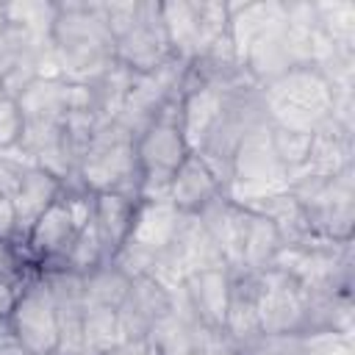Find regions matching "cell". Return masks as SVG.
I'll return each instance as SVG.
<instances>
[{
	"mask_svg": "<svg viewBox=\"0 0 355 355\" xmlns=\"http://www.w3.org/2000/svg\"><path fill=\"white\" fill-rule=\"evenodd\" d=\"M28 164H33V161L19 147H11V150L0 153V197L11 200V194L17 191L19 178H22Z\"/></svg>",
	"mask_w": 355,
	"mask_h": 355,
	"instance_id": "d4e9b609",
	"label": "cell"
},
{
	"mask_svg": "<svg viewBox=\"0 0 355 355\" xmlns=\"http://www.w3.org/2000/svg\"><path fill=\"white\" fill-rule=\"evenodd\" d=\"M186 72H189V64L180 61V58H169L166 64H161V67L153 69V72H141V75L133 72L128 97H125V103H122V108H119V116H116L114 122H119L122 128H128V130L139 139V133H141L172 100L180 97Z\"/></svg>",
	"mask_w": 355,
	"mask_h": 355,
	"instance_id": "30bf717a",
	"label": "cell"
},
{
	"mask_svg": "<svg viewBox=\"0 0 355 355\" xmlns=\"http://www.w3.org/2000/svg\"><path fill=\"white\" fill-rule=\"evenodd\" d=\"M313 236L330 241H352L355 225V169L330 178H302L288 186Z\"/></svg>",
	"mask_w": 355,
	"mask_h": 355,
	"instance_id": "ba28073f",
	"label": "cell"
},
{
	"mask_svg": "<svg viewBox=\"0 0 355 355\" xmlns=\"http://www.w3.org/2000/svg\"><path fill=\"white\" fill-rule=\"evenodd\" d=\"M139 202L141 200H133L125 194H92V222H94L105 263H111L125 247Z\"/></svg>",
	"mask_w": 355,
	"mask_h": 355,
	"instance_id": "2e32d148",
	"label": "cell"
},
{
	"mask_svg": "<svg viewBox=\"0 0 355 355\" xmlns=\"http://www.w3.org/2000/svg\"><path fill=\"white\" fill-rule=\"evenodd\" d=\"M72 355H108V352H100V349H94V347H83V349H78V352H72Z\"/></svg>",
	"mask_w": 355,
	"mask_h": 355,
	"instance_id": "f546056e",
	"label": "cell"
},
{
	"mask_svg": "<svg viewBox=\"0 0 355 355\" xmlns=\"http://www.w3.org/2000/svg\"><path fill=\"white\" fill-rule=\"evenodd\" d=\"M28 280V277H25ZM25 280H17V277H0V319L11 313L14 302H17V294L19 288L25 286Z\"/></svg>",
	"mask_w": 355,
	"mask_h": 355,
	"instance_id": "484cf974",
	"label": "cell"
},
{
	"mask_svg": "<svg viewBox=\"0 0 355 355\" xmlns=\"http://www.w3.org/2000/svg\"><path fill=\"white\" fill-rule=\"evenodd\" d=\"M172 305H175V288H166L161 280L150 275L130 277L128 294L116 308L119 344L150 338L153 330L172 313Z\"/></svg>",
	"mask_w": 355,
	"mask_h": 355,
	"instance_id": "4fadbf2b",
	"label": "cell"
},
{
	"mask_svg": "<svg viewBox=\"0 0 355 355\" xmlns=\"http://www.w3.org/2000/svg\"><path fill=\"white\" fill-rule=\"evenodd\" d=\"M25 355H36V352H25Z\"/></svg>",
	"mask_w": 355,
	"mask_h": 355,
	"instance_id": "1f68e13d",
	"label": "cell"
},
{
	"mask_svg": "<svg viewBox=\"0 0 355 355\" xmlns=\"http://www.w3.org/2000/svg\"><path fill=\"white\" fill-rule=\"evenodd\" d=\"M161 22L175 58L191 61H239L230 39V8L227 3H161Z\"/></svg>",
	"mask_w": 355,
	"mask_h": 355,
	"instance_id": "3957f363",
	"label": "cell"
},
{
	"mask_svg": "<svg viewBox=\"0 0 355 355\" xmlns=\"http://www.w3.org/2000/svg\"><path fill=\"white\" fill-rule=\"evenodd\" d=\"M0 239H14V208L6 197H0Z\"/></svg>",
	"mask_w": 355,
	"mask_h": 355,
	"instance_id": "f1b7e54d",
	"label": "cell"
},
{
	"mask_svg": "<svg viewBox=\"0 0 355 355\" xmlns=\"http://www.w3.org/2000/svg\"><path fill=\"white\" fill-rule=\"evenodd\" d=\"M105 17L114 36V58L125 69L141 75L175 58L161 22V3H105Z\"/></svg>",
	"mask_w": 355,
	"mask_h": 355,
	"instance_id": "5b68a950",
	"label": "cell"
},
{
	"mask_svg": "<svg viewBox=\"0 0 355 355\" xmlns=\"http://www.w3.org/2000/svg\"><path fill=\"white\" fill-rule=\"evenodd\" d=\"M103 263H105V258H103V247H100L94 222L89 219V222L83 225V230L78 233V239H75L69 255L64 258L61 269H67V272H78V275H89V272H94V269L103 266Z\"/></svg>",
	"mask_w": 355,
	"mask_h": 355,
	"instance_id": "7402d4cb",
	"label": "cell"
},
{
	"mask_svg": "<svg viewBox=\"0 0 355 355\" xmlns=\"http://www.w3.org/2000/svg\"><path fill=\"white\" fill-rule=\"evenodd\" d=\"M261 105L272 128L313 136L336 116V89L319 67L302 64L261 83Z\"/></svg>",
	"mask_w": 355,
	"mask_h": 355,
	"instance_id": "7a4b0ae2",
	"label": "cell"
},
{
	"mask_svg": "<svg viewBox=\"0 0 355 355\" xmlns=\"http://www.w3.org/2000/svg\"><path fill=\"white\" fill-rule=\"evenodd\" d=\"M75 183L89 194H125L141 200L136 136L119 122H97L80 153Z\"/></svg>",
	"mask_w": 355,
	"mask_h": 355,
	"instance_id": "277c9868",
	"label": "cell"
},
{
	"mask_svg": "<svg viewBox=\"0 0 355 355\" xmlns=\"http://www.w3.org/2000/svg\"><path fill=\"white\" fill-rule=\"evenodd\" d=\"M219 194H222L219 180L205 166V161L200 155H194V153L186 155V161L178 166V172L169 180V189H166V200L180 214H200Z\"/></svg>",
	"mask_w": 355,
	"mask_h": 355,
	"instance_id": "ac0fdd59",
	"label": "cell"
},
{
	"mask_svg": "<svg viewBox=\"0 0 355 355\" xmlns=\"http://www.w3.org/2000/svg\"><path fill=\"white\" fill-rule=\"evenodd\" d=\"M141 169V197H166L169 180L189 155L180 125V97L172 100L136 139Z\"/></svg>",
	"mask_w": 355,
	"mask_h": 355,
	"instance_id": "9c48e42d",
	"label": "cell"
},
{
	"mask_svg": "<svg viewBox=\"0 0 355 355\" xmlns=\"http://www.w3.org/2000/svg\"><path fill=\"white\" fill-rule=\"evenodd\" d=\"M189 355H241V344L225 327H211L197 319L191 327Z\"/></svg>",
	"mask_w": 355,
	"mask_h": 355,
	"instance_id": "603a6c76",
	"label": "cell"
},
{
	"mask_svg": "<svg viewBox=\"0 0 355 355\" xmlns=\"http://www.w3.org/2000/svg\"><path fill=\"white\" fill-rule=\"evenodd\" d=\"M8 22V17H6V3H0V28Z\"/></svg>",
	"mask_w": 355,
	"mask_h": 355,
	"instance_id": "4dcf8cb0",
	"label": "cell"
},
{
	"mask_svg": "<svg viewBox=\"0 0 355 355\" xmlns=\"http://www.w3.org/2000/svg\"><path fill=\"white\" fill-rule=\"evenodd\" d=\"M225 330L239 344H244L261 333V327H258V272L230 269Z\"/></svg>",
	"mask_w": 355,
	"mask_h": 355,
	"instance_id": "ffe728a7",
	"label": "cell"
},
{
	"mask_svg": "<svg viewBox=\"0 0 355 355\" xmlns=\"http://www.w3.org/2000/svg\"><path fill=\"white\" fill-rule=\"evenodd\" d=\"M241 355H316L313 338L300 333H258L241 344Z\"/></svg>",
	"mask_w": 355,
	"mask_h": 355,
	"instance_id": "44dd1931",
	"label": "cell"
},
{
	"mask_svg": "<svg viewBox=\"0 0 355 355\" xmlns=\"http://www.w3.org/2000/svg\"><path fill=\"white\" fill-rule=\"evenodd\" d=\"M108 355H158V349L150 338H141V341H125V344L114 347Z\"/></svg>",
	"mask_w": 355,
	"mask_h": 355,
	"instance_id": "83f0119b",
	"label": "cell"
},
{
	"mask_svg": "<svg viewBox=\"0 0 355 355\" xmlns=\"http://www.w3.org/2000/svg\"><path fill=\"white\" fill-rule=\"evenodd\" d=\"M89 219H92V194L83 189L64 186L61 197L33 222V227L22 239V250L28 261L39 272L61 269L64 258L69 255L78 233Z\"/></svg>",
	"mask_w": 355,
	"mask_h": 355,
	"instance_id": "52a82bcc",
	"label": "cell"
},
{
	"mask_svg": "<svg viewBox=\"0 0 355 355\" xmlns=\"http://www.w3.org/2000/svg\"><path fill=\"white\" fill-rule=\"evenodd\" d=\"M50 47L55 72L64 80L80 86L97 80L116 64L105 3H55Z\"/></svg>",
	"mask_w": 355,
	"mask_h": 355,
	"instance_id": "6da1fadb",
	"label": "cell"
},
{
	"mask_svg": "<svg viewBox=\"0 0 355 355\" xmlns=\"http://www.w3.org/2000/svg\"><path fill=\"white\" fill-rule=\"evenodd\" d=\"M64 183L50 175L47 169L28 164L17 191L11 194V208H14V241L22 244V239L28 236V230L33 227V222L61 197Z\"/></svg>",
	"mask_w": 355,
	"mask_h": 355,
	"instance_id": "5bb4252c",
	"label": "cell"
},
{
	"mask_svg": "<svg viewBox=\"0 0 355 355\" xmlns=\"http://www.w3.org/2000/svg\"><path fill=\"white\" fill-rule=\"evenodd\" d=\"M258 327L300 336L308 327V288L277 266L258 272Z\"/></svg>",
	"mask_w": 355,
	"mask_h": 355,
	"instance_id": "7c38bea8",
	"label": "cell"
},
{
	"mask_svg": "<svg viewBox=\"0 0 355 355\" xmlns=\"http://www.w3.org/2000/svg\"><path fill=\"white\" fill-rule=\"evenodd\" d=\"M244 208V205H241ZM283 247V239L277 227L258 211L244 208V222H241V241H239V261L233 269L244 272H263L275 263L277 252Z\"/></svg>",
	"mask_w": 355,
	"mask_h": 355,
	"instance_id": "d6986e66",
	"label": "cell"
},
{
	"mask_svg": "<svg viewBox=\"0 0 355 355\" xmlns=\"http://www.w3.org/2000/svg\"><path fill=\"white\" fill-rule=\"evenodd\" d=\"M28 349L22 347V341L17 338V333H14V327H11V322H8V316H3L0 319V355H25Z\"/></svg>",
	"mask_w": 355,
	"mask_h": 355,
	"instance_id": "4316f807",
	"label": "cell"
},
{
	"mask_svg": "<svg viewBox=\"0 0 355 355\" xmlns=\"http://www.w3.org/2000/svg\"><path fill=\"white\" fill-rule=\"evenodd\" d=\"M349 166H352V130L333 119L319 133L311 136L308 155L302 166L291 175V183L302 178H330Z\"/></svg>",
	"mask_w": 355,
	"mask_h": 355,
	"instance_id": "9a60e30c",
	"label": "cell"
},
{
	"mask_svg": "<svg viewBox=\"0 0 355 355\" xmlns=\"http://www.w3.org/2000/svg\"><path fill=\"white\" fill-rule=\"evenodd\" d=\"M19 133H22V122H19L17 100L0 86V153L17 147L19 144Z\"/></svg>",
	"mask_w": 355,
	"mask_h": 355,
	"instance_id": "cb8c5ba5",
	"label": "cell"
},
{
	"mask_svg": "<svg viewBox=\"0 0 355 355\" xmlns=\"http://www.w3.org/2000/svg\"><path fill=\"white\" fill-rule=\"evenodd\" d=\"M8 322L28 352L55 355L58 347V311L55 297L42 272H33L17 294Z\"/></svg>",
	"mask_w": 355,
	"mask_h": 355,
	"instance_id": "8fae6325",
	"label": "cell"
},
{
	"mask_svg": "<svg viewBox=\"0 0 355 355\" xmlns=\"http://www.w3.org/2000/svg\"><path fill=\"white\" fill-rule=\"evenodd\" d=\"M183 297L191 308V313L211 327H225L227 313V294H230V269L227 266H211L202 272L189 275L183 283Z\"/></svg>",
	"mask_w": 355,
	"mask_h": 355,
	"instance_id": "e0dca14e",
	"label": "cell"
},
{
	"mask_svg": "<svg viewBox=\"0 0 355 355\" xmlns=\"http://www.w3.org/2000/svg\"><path fill=\"white\" fill-rule=\"evenodd\" d=\"M288 186L291 175L275 153L272 128L269 122H261L241 139L222 194L236 205H252L258 200L288 191Z\"/></svg>",
	"mask_w": 355,
	"mask_h": 355,
	"instance_id": "8992f818",
	"label": "cell"
}]
</instances>
